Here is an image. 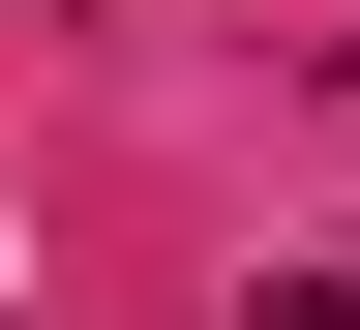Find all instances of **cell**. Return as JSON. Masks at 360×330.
<instances>
[{
    "mask_svg": "<svg viewBox=\"0 0 360 330\" xmlns=\"http://www.w3.org/2000/svg\"><path fill=\"white\" fill-rule=\"evenodd\" d=\"M240 330H360V270H270V300H240Z\"/></svg>",
    "mask_w": 360,
    "mask_h": 330,
    "instance_id": "1",
    "label": "cell"
}]
</instances>
